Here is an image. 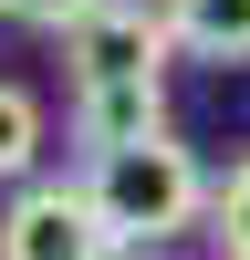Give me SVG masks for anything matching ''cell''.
<instances>
[{
	"instance_id": "9",
	"label": "cell",
	"mask_w": 250,
	"mask_h": 260,
	"mask_svg": "<svg viewBox=\"0 0 250 260\" xmlns=\"http://www.w3.org/2000/svg\"><path fill=\"white\" fill-rule=\"evenodd\" d=\"M115 260H157V250H136V240H125V250H115Z\"/></svg>"
},
{
	"instance_id": "3",
	"label": "cell",
	"mask_w": 250,
	"mask_h": 260,
	"mask_svg": "<svg viewBox=\"0 0 250 260\" xmlns=\"http://www.w3.org/2000/svg\"><path fill=\"white\" fill-rule=\"evenodd\" d=\"M167 11H146V0H104V11H83L73 31H63V62H73V83H167Z\"/></svg>"
},
{
	"instance_id": "4",
	"label": "cell",
	"mask_w": 250,
	"mask_h": 260,
	"mask_svg": "<svg viewBox=\"0 0 250 260\" xmlns=\"http://www.w3.org/2000/svg\"><path fill=\"white\" fill-rule=\"evenodd\" d=\"M167 125V83H73V146L104 156V146H136Z\"/></svg>"
},
{
	"instance_id": "5",
	"label": "cell",
	"mask_w": 250,
	"mask_h": 260,
	"mask_svg": "<svg viewBox=\"0 0 250 260\" xmlns=\"http://www.w3.org/2000/svg\"><path fill=\"white\" fill-rule=\"evenodd\" d=\"M188 62H250V0H157Z\"/></svg>"
},
{
	"instance_id": "2",
	"label": "cell",
	"mask_w": 250,
	"mask_h": 260,
	"mask_svg": "<svg viewBox=\"0 0 250 260\" xmlns=\"http://www.w3.org/2000/svg\"><path fill=\"white\" fill-rule=\"evenodd\" d=\"M115 250L125 240L83 177H21L0 208V260H115Z\"/></svg>"
},
{
	"instance_id": "8",
	"label": "cell",
	"mask_w": 250,
	"mask_h": 260,
	"mask_svg": "<svg viewBox=\"0 0 250 260\" xmlns=\"http://www.w3.org/2000/svg\"><path fill=\"white\" fill-rule=\"evenodd\" d=\"M83 11H104V0H0V21H21V31H73Z\"/></svg>"
},
{
	"instance_id": "7",
	"label": "cell",
	"mask_w": 250,
	"mask_h": 260,
	"mask_svg": "<svg viewBox=\"0 0 250 260\" xmlns=\"http://www.w3.org/2000/svg\"><path fill=\"white\" fill-rule=\"evenodd\" d=\"M208 250L219 260H250V156H229V177H208Z\"/></svg>"
},
{
	"instance_id": "1",
	"label": "cell",
	"mask_w": 250,
	"mask_h": 260,
	"mask_svg": "<svg viewBox=\"0 0 250 260\" xmlns=\"http://www.w3.org/2000/svg\"><path fill=\"white\" fill-rule=\"evenodd\" d=\"M83 187H94V208L115 219V240H136V250H167L177 229L208 219V167H198V146H188L177 125H157V136H136V146H104V156L83 167Z\"/></svg>"
},
{
	"instance_id": "6",
	"label": "cell",
	"mask_w": 250,
	"mask_h": 260,
	"mask_svg": "<svg viewBox=\"0 0 250 260\" xmlns=\"http://www.w3.org/2000/svg\"><path fill=\"white\" fill-rule=\"evenodd\" d=\"M42 146H52V125H42V94L0 73V187L42 177Z\"/></svg>"
}]
</instances>
